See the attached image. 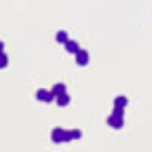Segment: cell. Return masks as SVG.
Instances as JSON below:
<instances>
[{"instance_id": "obj_1", "label": "cell", "mask_w": 152, "mask_h": 152, "mask_svg": "<svg viewBox=\"0 0 152 152\" xmlns=\"http://www.w3.org/2000/svg\"><path fill=\"white\" fill-rule=\"evenodd\" d=\"M108 125L112 129H121L125 125V114H123V108H114V112L108 116Z\"/></svg>"}, {"instance_id": "obj_2", "label": "cell", "mask_w": 152, "mask_h": 152, "mask_svg": "<svg viewBox=\"0 0 152 152\" xmlns=\"http://www.w3.org/2000/svg\"><path fill=\"white\" fill-rule=\"evenodd\" d=\"M36 99L49 104V102L55 99V93H53V91H47V89H38V91H36Z\"/></svg>"}, {"instance_id": "obj_3", "label": "cell", "mask_w": 152, "mask_h": 152, "mask_svg": "<svg viewBox=\"0 0 152 152\" xmlns=\"http://www.w3.org/2000/svg\"><path fill=\"white\" fill-rule=\"evenodd\" d=\"M51 140H53L55 144H66V131H64L61 127H55V129L51 131Z\"/></svg>"}, {"instance_id": "obj_4", "label": "cell", "mask_w": 152, "mask_h": 152, "mask_svg": "<svg viewBox=\"0 0 152 152\" xmlns=\"http://www.w3.org/2000/svg\"><path fill=\"white\" fill-rule=\"evenodd\" d=\"M76 64H78V66H87L89 64V51L80 49L78 53H76Z\"/></svg>"}, {"instance_id": "obj_5", "label": "cell", "mask_w": 152, "mask_h": 152, "mask_svg": "<svg viewBox=\"0 0 152 152\" xmlns=\"http://www.w3.org/2000/svg\"><path fill=\"white\" fill-rule=\"evenodd\" d=\"M64 47H66V51H68V53H72V55H76V53H78V51H80V47H78V42H74V40H68V42H66Z\"/></svg>"}, {"instance_id": "obj_6", "label": "cell", "mask_w": 152, "mask_h": 152, "mask_svg": "<svg viewBox=\"0 0 152 152\" xmlns=\"http://www.w3.org/2000/svg\"><path fill=\"white\" fill-rule=\"evenodd\" d=\"M55 102H57V106H68V104H70V95H68V93H64V95H57V97H55Z\"/></svg>"}, {"instance_id": "obj_7", "label": "cell", "mask_w": 152, "mask_h": 152, "mask_svg": "<svg viewBox=\"0 0 152 152\" xmlns=\"http://www.w3.org/2000/svg\"><path fill=\"white\" fill-rule=\"evenodd\" d=\"M51 91L55 93V97H57V95H64V93H66V85H64V83H57V85H53Z\"/></svg>"}, {"instance_id": "obj_8", "label": "cell", "mask_w": 152, "mask_h": 152, "mask_svg": "<svg viewBox=\"0 0 152 152\" xmlns=\"http://www.w3.org/2000/svg\"><path fill=\"white\" fill-rule=\"evenodd\" d=\"M83 135V133L78 131V129H74V131H66V142H70V140H78Z\"/></svg>"}, {"instance_id": "obj_9", "label": "cell", "mask_w": 152, "mask_h": 152, "mask_svg": "<svg viewBox=\"0 0 152 152\" xmlns=\"http://www.w3.org/2000/svg\"><path fill=\"white\" fill-rule=\"evenodd\" d=\"M127 106V97L118 95V97H114V108H125Z\"/></svg>"}, {"instance_id": "obj_10", "label": "cell", "mask_w": 152, "mask_h": 152, "mask_svg": "<svg viewBox=\"0 0 152 152\" xmlns=\"http://www.w3.org/2000/svg\"><path fill=\"white\" fill-rule=\"evenodd\" d=\"M70 40V38H68V34L66 32H57V42H61V45H66Z\"/></svg>"}, {"instance_id": "obj_11", "label": "cell", "mask_w": 152, "mask_h": 152, "mask_svg": "<svg viewBox=\"0 0 152 152\" xmlns=\"http://www.w3.org/2000/svg\"><path fill=\"white\" fill-rule=\"evenodd\" d=\"M7 64H9V59H7V55H2V57H0V68H7Z\"/></svg>"}]
</instances>
